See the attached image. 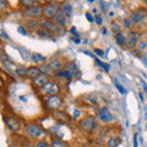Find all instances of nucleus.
Instances as JSON below:
<instances>
[{"label":"nucleus","mask_w":147,"mask_h":147,"mask_svg":"<svg viewBox=\"0 0 147 147\" xmlns=\"http://www.w3.org/2000/svg\"><path fill=\"white\" fill-rule=\"evenodd\" d=\"M42 27L44 30L49 31L54 36H61L64 33V28L58 25H55V22L53 20H47V18H44L42 21Z\"/></svg>","instance_id":"1"},{"label":"nucleus","mask_w":147,"mask_h":147,"mask_svg":"<svg viewBox=\"0 0 147 147\" xmlns=\"http://www.w3.org/2000/svg\"><path fill=\"white\" fill-rule=\"evenodd\" d=\"M25 132L27 136L30 137H33V139H38V137L43 136L44 135V130L39 125H37V124H27L25 126Z\"/></svg>","instance_id":"2"},{"label":"nucleus","mask_w":147,"mask_h":147,"mask_svg":"<svg viewBox=\"0 0 147 147\" xmlns=\"http://www.w3.org/2000/svg\"><path fill=\"white\" fill-rule=\"evenodd\" d=\"M59 10H60V9H59L58 4L47 3L45 5H43V16L47 18V20H53Z\"/></svg>","instance_id":"3"},{"label":"nucleus","mask_w":147,"mask_h":147,"mask_svg":"<svg viewBox=\"0 0 147 147\" xmlns=\"http://www.w3.org/2000/svg\"><path fill=\"white\" fill-rule=\"evenodd\" d=\"M24 13H25V16L30 17V18L39 20V18L43 16V6L42 5H36V6L28 7V9H26Z\"/></svg>","instance_id":"4"},{"label":"nucleus","mask_w":147,"mask_h":147,"mask_svg":"<svg viewBox=\"0 0 147 147\" xmlns=\"http://www.w3.org/2000/svg\"><path fill=\"white\" fill-rule=\"evenodd\" d=\"M47 105H48V108L59 112V110L63 108V98L59 94L49 96L48 99H47Z\"/></svg>","instance_id":"5"},{"label":"nucleus","mask_w":147,"mask_h":147,"mask_svg":"<svg viewBox=\"0 0 147 147\" xmlns=\"http://www.w3.org/2000/svg\"><path fill=\"white\" fill-rule=\"evenodd\" d=\"M80 126H81V129H84L85 131H92L97 126V119L92 115H88L80 121Z\"/></svg>","instance_id":"6"},{"label":"nucleus","mask_w":147,"mask_h":147,"mask_svg":"<svg viewBox=\"0 0 147 147\" xmlns=\"http://www.w3.org/2000/svg\"><path fill=\"white\" fill-rule=\"evenodd\" d=\"M47 66L49 69V71L57 74V72L61 71L63 69H64V63L60 60V59L53 58V59H50V60H49V63L47 64Z\"/></svg>","instance_id":"7"},{"label":"nucleus","mask_w":147,"mask_h":147,"mask_svg":"<svg viewBox=\"0 0 147 147\" xmlns=\"http://www.w3.org/2000/svg\"><path fill=\"white\" fill-rule=\"evenodd\" d=\"M139 38H140V33L137 31H130L129 32V34H127V48L129 49H134L137 43H139Z\"/></svg>","instance_id":"8"},{"label":"nucleus","mask_w":147,"mask_h":147,"mask_svg":"<svg viewBox=\"0 0 147 147\" xmlns=\"http://www.w3.org/2000/svg\"><path fill=\"white\" fill-rule=\"evenodd\" d=\"M98 119L102 123H109V121H112L114 118H113V114L108 107H102L98 112Z\"/></svg>","instance_id":"9"},{"label":"nucleus","mask_w":147,"mask_h":147,"mask_svg":"<svg viewBox=\"0 0 147 147\" xmlns=\"http://www.w3.org/2000/svg\"><path fill=\"white\" fill-rule=\"evenodd\" d=\"M146 15H147V12H146V10H144V9H140V10H137V11H134L130 16V20L132 22V25L141 24V22L145 20Z\"/></svg>","instance_id":"10"},{"label":"nucleus","mask_w":147,"mask_h":147,"mask_svg":"<svg viewBox=\"0 0 147 147\" xmlns=\"http://www.w3.org/2000/svg\"><path fill=\"white\" fill-rule=\"evenodd\" d=\"M40 90H42V92H43V93H45V94L54 96V94H57L58 92H59V86L55 84V82L49 81L48 84L45 85V86H43Z\"/></svg>","instance_id":"11"},{"label":"nucleus","mask_w":147,"mask_h":147,"mask_svg":"<svg viewBox=\"0 0 147 147\" xmlns=\"http://www.w3.org/2000/svg\"><path fill=\"white\" fill-rule=\"evenodd\" d=\"M49 82V77L48 75H44V74H39L37 77L33 79V86L38 87V88H42L43 86H45Z\"/></svg>","instance_id":"12"},{"label":"nucleus","mask_w":147,"mask_h":147,"mask_svg":"<svg viewBox=\"0 0 147 147\" xmlns=\"http://www.w3.org/2000/svg\"><path fill=\"white\" fill-rule=\"evenodd\" d=\"M53 21L55 22V25L60 26V27H65L66 26V21H67V16L61 11V9L57 12V15H55V17L53 18Z\"/></svg>","instance_id":"13"},{"label":"nucleus","mask_w":147,"mask_h":147,"mask_svg":"<svg viewBox=\"0 0 147 147\" xmlns=\"http://www.w3.org/2000/svg\"><path fill=\"white\" fill-rule=\"evenodd\" d=\"M7 126L10 127L11 131H18L21 129V124L15 118H9L7 119Z\"/></svg>","instance_id":"14"},{"label":"nucleus","mask_w":147,"mask_h":147,"mask_svg":"<svg viewBox=\"0 0 147 147\" xmlns=\"http://www.w3.org/2000/svg\"><path fill=\"white\" fill-rule=\"evenodd\" d=\"M72 75H74V74L71 71H69L67 69H65V70L63 69L61 71H59V72L55 74V76H57L58 79H65L67 81H71L72 80Z\"/></svg>","instance_id":"15"},{"label":"nucleus","mask_w":147,"mask_h":147,"mask_svg":"<svg viewBox=\"0 0 147 147\" xmlns=\"http://www.w3.org/2000/svg\"><path fill=\"white\" fill-rule=\"evenodd\" d=\"M38 26H39V20H33V18H30L25 22V28L30 30V31H33V30H38Z\"/></svg>","instance_id":"16"},{"label":"nucleus","mask_w":147,"mask_h":147,"mask_svg":"<svg viewBox=\"0 0 147 147\" xmlns=\"http://www.w3.org/2000/svg\"><path fill=\"white\" fill-rule=\"evenodd\" d=\"M39 74H42L39 70V67L37 66H30L28 69H27V76L32 77V79H34V77H37L39 75Z\"/></svg>","instance_id":"17"},{"label":"nucleus","mask_w":147,"mask_h":147,"mask_svg":"<svg viewBox=\"0 0 147 147\" xmlns=\"http://www.w3.org/2000/svg\"><path fill=\"white\" fill-rule=\"evenodd\" d=\"M120 145V139L118 136H110L107 141V147H119Z\"/></svg>","instance_id":"18"},{"label":"nucleus","mask_w":147,"mask_h":147,"mask_svg":"<svg viewBox=\"0 0 147 147\" xmlns=\"http://www.w3.org/2000/svg\"><path fill=\"white\" fill-rule=\"evenodd\" d=\"M115 40H117V43L120 45V47H125V45H126V42H127V39H126L125 34L121 33V32H119V33L115 34Z\"/></svg>","instance_id":"19"},{"label":"nucleus","mask_w":147,"mask_h":147,"mask_svg":"<svg viewBox=\"0 0 147 147\" xmlns=\"http://www.w3.org/2000/svg\"><path fill=\"white\" fill-rule=\"evenodd\" d=\"M37 36H38L39 38H42V39H50V37H52V33H50L49 31L44 30L43 27H42V28H38V30H37Z\"/></svg>","instance_id":"20"},{"label":"nucleus","mask_w":147,"mask_h":147,"mask_svg":"<svg viewBox=\"0 0 147 147\" xmlns=\"http://www.w3.org/2000/svg\"><path fill=\"white\" fill-rule=\"evenodd\" d=\"M61 11H63V12L65 13V15L69 17V16L71 15V12H72V5H71L70 3H64Z\"/></svg>","instance_id":"21"},{"label":"nucleus","mask_w":147,"mask_h":147,"mask_svg":"<svg viewBox=\"0 0 147 147\" xmlns=\"http://www.w3.org/2000/svg\"><path fill=\"white\" fill-rule=\"evenodd\" d=\"M32 60H33L36 64H39V63L45 61V58H44V57H42L40 54L34 53V54H32Z\"/></svg>","instance_id":"22"},{"label":"nucleus","mask_w":147,"mask_h":147,"mask_svg":"<svg viewBox=\"0 0 147 147\" xmlns=\"http://www.w3.org/2000/svg\"><path fill=\"white\" fill-rule=\"evenodd\" d=\"M20 4L22 6H26L27 9H28V7H32V6H36L37 1H34V0H21Z\"/></svg>","instance_id":"23"},{"label":"nucleus","mask_w":147,"mask_h":147,"mask_svg":"<svg viewBox=\"0 0 147 147\" xmlns=\"http://www.w3.org/2000/svg\"><path fill=\"white\" fill-rule=\"evenodd\" d=\"M54 117L57 118L59 121H63V123H65V121H66V119H67V117H66V115H65V114H64L63 112H60V110H59V112H55Z\"/></svg>","instance_id":"24"},{"label":"nucleus","mask_w":147,"mask_h":147,"mask_svg":"<svg viewBox=\"0 0 147 147\" xmlns=\"http://www.w3.org/2000/svg\"><path fill=\"white\" fill-rule=\"evenodd\" d=\"M34 147H50V145L44 140H37L34 144Z\"/></svg>","instance_id":"25"},{"label":"nucleus","mask_w":147,"mask_h":147,"mask_svg":"<svg viewBox=\"0 0 147 147\" xmlns=\"http://www.w3.org/2000/svg\"><path fill=\"white\" fill-rule=\"evenodd\" d=\"M52 147H67L65 142L63 141H59V140H53L52 141V145H50Z\"/></svg>","instance_id":"26"},{"label":"nucleus","mask_w":147,"mask_h":147,"mask_svg":"<svg viewBox=\"0 0 147 147\" xmlns=\"http://www.w3.org/2000/svg\"><path fill=\"white\" fill-rule=\"evenodd\" d=\"M112 30H113V32L115 34L120 32V25H119V22H117V21L113 22V24H112Z\"/></svg>","instance_id":"27"},{"label":"nucleus","mask_w":147,"mask_h":147,"mask_svg":"<svg viewBox=\"0 0 147 147\" xmlns=\"http://www.w3.org/2000/svg\"><path fill=\"white\" fill-rule=\"evenodd\" d=\"M136 47L139 48L140 50H145V49H147V42L146 40H140V42L137 43Z\"/></svg>","instance_id":"28"},{"label":"nucleus","mask_w":147,"mask_h":147,"mask_svg":"<svg viewBox=\"0 0 147 147\" xmlns=\"http://www.w3.org/2000/svg\"><path fill=\"white\" fill-rule=\"evenodd\" d=\"M124 27H125L126 30H130L132 27V22L130 18H124Z\"/></svg>","instance_id":"29"},{"label":"nucleus","mask_w":147,"mask_h":147,"mask_svg":"<svg viewBox=\"0 0 147 147\" xmlns=\"http://www.w3.org/2000/svg\"><path fill=\"white\" fill-rule=\"evenodd\" d=\"M114 82H115V87H117V88H118L119 91H120V93H121V94H125V93H126V90L124 88V87H123L120 84H119V82H118L117 80H114Z\"/></svg>","instance_id":"30"},{"label":"nucleus","mask_w":147,"mask_h":147,"mask_svg":"<svg viewBox=\"0 0 147 147\" xmlns=\"http://www.w3.org/2000/svg\"><path fill=\"white\" fill-rule=\"evenodd\" d=\"M16 74H17V75H21V76H25V75H27V69H25V67H18L17 70H16Z\"/></svg>","instance_id":"31"},{"label":"nucleus","mask_w":147,"mask_h":147,"mask_svg":"<svg viewBox=\"0 0 147 147\" xmlns=\"http://www.w3.org/2000/svg\"><path fill=\"white\" fill-rule=\"evenodd\" d=\"M17 31H18V33H21L22 36H27V31H26V28H25L24 26H20L17 28Z\"/></svg>","instance_id":"32"},{"label":"nucleus","mask_w":147,"mask_h":147,"mask_svg":"<svg viewBox=\"0 0 147 147\" xmlns=\"http://www.w3.org/2000/svg\"><path fill=\"white\" fill-rule=\"evenodd\" d=\"M86 18H87V20H88L90 22H94L93 16H92V13H90V12H87V13H86Z\"/></svg>","instance_id":"33"},{"label":"nucleus","mask_w":147,"mask_h":147,"mask_svg":"<svg viewBox=\"0 0 147 147\" xmlns=\"http://www.w3.org/2000/svg\"><path fill=\"white\" fill-rule=\"evenodd\" d=\"M94 53L98 55V57H103L104 55V53H103V50H100V49H98V48H96L94 49Z\"/></svg>","instance_id":"34"},{"label":"nucleus","mask_w":147,"mask_h":147,"mask_svg":"<svg viewBox=\"0 0 147 147\" xmlns=\"http://www.w3.org/2000/svg\"><path fill=\"white\" fill-rule=\"evenodd\" d=\"M96 22H97L98 25H102V17H100V15H96Z\"/></svg>","instance_id":"35"},{"label":"nucleus","mask_w":147,"mask_h":147,"mask_svg":"<svg viewBox=\"0 0 147 147\" xmlns=\"http://www.w3.org/2000/svg\"><path fill=\"white\" fill-rule=\"evenodd\" d=\"M6 1H4V0H0V10H3V9L6 7Z\"/></svg>","instance_id":"36"},{"label":"nucleus","mask_w":147,"mask_h":147,"mask_svg":"<svg viewBox=\"0 0 147 147\" xmlns=\"http://www.w3.org/2000/svg\"><path fill=\"white\" fill-rule=\"evenodd\" d=\"M99 4H100V9H102L103 11H107V10H108L107 6H105V3H104V1H99Z\"/></svg>","instance_id":"37"},{"label":"nucleus","mask_w":147,"mask_h":147,"mask_svg":"<svg viewBox=\"0 0 147 147\" xmlns=\"http://www.w3.org/2000/svg\"><path fill=\"white\" fill-rule=\"evenodd\" d=\"M96 64H97L98 66H100V67H104V63H102L100 60H98V59H96Z\"/></svg>","instance_id":"38"},{"label":"nucleus","mask_w":147,"mask_h":147,"mask_svg":"<svg viewBox=\"0 0 147 147\" xmlns=\"http://www.w3.org/2000/svg\"><path fill=\"white\" fill-rule=\"evenodd\" d=\"M137 135H134V147H137Z\"/></svg>","instance_id":"39"},{"label":"nucleus","mask_w":147,"mask_h":147,"mask_svg":"<svg viewBox=\"0 0 147 147\" xmlns=\"http://www.w3.org/2000/svg\"><path fill=\"white\" fill-rule=\"evenodd\" d=\"M0 36H1L4 39H9V36H6V33H4V32H1V33H0Z\"/></svg>","instance_id":"40"},{"label":"nucleus","mask_w":147,"mask_h":147,"mask_svg":"<svg viewBox=\"0 0 147 147\" xmlns=\"http://www.w3.org/2000/svg\"><path fill=\"white\" fill-rule=\"evenodd\" d=\"M80 115V110H75V115H74V118H75V119H77V117H79Z\"/></svg>","instance_id":"41"},{"label":"nucleus","mask_w":147,"mask_h":147,"mask_svg":"<svg viewBox=\"0 0 147 147\" xmlns=\"http://www.w3.org/2000/svg\"><path fill=\"white\" fill-rule=\"evenodd\" d=\"M74 42L77 43V44H80V38H79V39H77V38H74Z\"/></svg>","instance_id":"42"},{"label":"nucleus","mask_w":147,"mask_h":147,"mask_svg":"<svg viewBox=\"0 0 147 147\" xmlns=\"http://www.w3.org/2000/svg\"><path fill=\"white\" fill-rule=\"evenodd\" d=\"M145 90H146V93H147V86L145 85Z\"/></svg>","instance_id":"43"},{"label":"nucleus","mask_w":147,"mask_h":147,"mask_svg":"<svg viewBox=\"0 0 147 147\" xmlns=\"http://www.w3.org/2000/svg\"><path fill=\"white\" fill-rule=\"evenodd\" d=\"M27 147H30V146H27Z\"/></svg>","instance_id":"44"}]
</instances>
